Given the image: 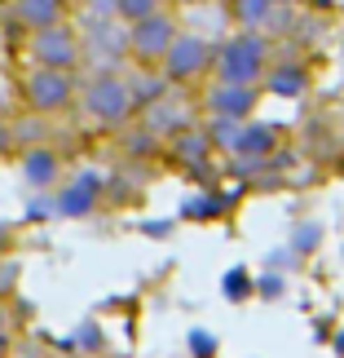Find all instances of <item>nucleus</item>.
<instances>
[{
    "label": "nucleus",
    "instance_id": "f257e3e1",
    "mask_svg": "<svg viewBox=\"0 0 344 358\" xmlns=\"http://www.w3.org/2000/svg\"><path fill=\"white\" fill-rule=\"evenodd\" d=\"M80 53H84L80 31L66 18L53 22V27L31 31V58H36V66H58V71H71V66L80 62Z\"/></svg>",
    "mask_w": 344,
    "mask_h": 358
},
{
    "label": "nucleus",
    "instance_id": "f03ea898",
    "mask_svg": "<svg viewBox=\"0 0 344 358\" xmlns=\"http://www.w3.org/2000/svg\"><path fill=\"white\" fill-rule=\"evenodd\" d=\"M177 18L172 13H163V9H155V13H146V18H137V22H128V49L137 53L142 62H159L163 53H168V45L177 40Z\"/></svg>",
    "mask_w": 344,
    "mask_h": 358
},
{
    "label": "nucleus",
    "instance_id": "7ed1b4c3",
    "mask_svg": "<svg viewBox=\"0 0 344 358\" xmlns=\"http://www.w3.org/2000/svg\"><path fill=\"white\" fill-rule=\"evenodd\" d=\"M265 71V45L256 36H234L221 49V80L225 85H247Z\"/></svg>",
    "mask_w": 344,
    "mask_h": 358
},
{
    "label": "nucleus",
    "instance_id": "20e7f679",
    "mask_svg": "<svg viewBox=\"0 0 344 358\" xmlns=\"http://www.w3.org/2000/svg\"><path fill=\"white\" fill-rule=\"evenodd\" d=\"M22 89H27V102H31L36 111H62V106L71 102V93H75L71 76L58 71V66H36Z\"/></svg>",
    "mask_w": 344,
    "mask_h": 358
},
{
    "label": "nucleus",
    "instance_id": "39448f33",
    "mask_svg": "<svg viewBox=\"0 0 344 358\" xmlns=\"http://www.w3.org/2000/svg\"><path fill=\"white\" fill-rule=\"evenodd\" d=\"M163 71H168L172 80H195L203 66L212 62V49L203 45L199 36H186V31H177V40L168 45V53H163Z\"/></svg>",
    "mask_w": 344,
    "mask_h": 358
},
{
    "label": "nucleus",
    "instance_id": "423d86ee",
    "mask_svg": "<svg viewBox=\"0 0 344 358\" xmlns=\"http://www.w3.org/2000/svg\"><path fill=\"white\" fill-rule=\"evenodd\" d=\"M9 9L18 18V27H27V31H40V27H53L66 18L62 0H9Z\"/></svg>",
    "mask_w": 344,
    "mask_h": 358
},
{
    "label": "nucleus",
    "instance_id": "0eeeda50",
    "mask_svg": "<svg viewBox=\"0 0 344 358\" xmlns=\"http://www.w3.org/2000/svg\"><path fill=\"white\" fill-rule=\"evenodd\" d=\"M89 106H93L98 115L115 120V115H124V111H128V89H124L119 80H98V85L89 89Z\"/></svg>",
    "mask_w": 344,
    "mask_h": 358
},
{
    "label": "nucleus",
    "instance_id": "6e6552de",
    "mask_svg": "<svg viewBox=\"0 0 344 358\" xmlns=\"http://www.w3.org/2000/svg\"><path fill=\"white\" fill-rule=\"evenodd\" d=\"M155 9H163V0H111V18H119V22H137Z\"/></svg>",
    "mask_w": 344,
    "mask_h": 358
},
{
    "label": "nucleus",
    "instance_id": "1a4fd4ad",
    "mask_svg": "<svg viewBox=\"0 0 344 358\" xmlns=\"http://www.w3.org/2000/svg\"><path fill=\"white\" fill-rule=\"evenodd\" d=\"M269 5H296V0H269Z\"/></svg>",
    "mask_w": 344,
    "mask_h": 358
},
{
    "label": "nucleus",
    "instance_id": "9d476101",
    "mask_svg": "<svg viewBox=\"0 0 344 358\" xmlns=\"http://www.w3.org/2000/svg\"><path fill=\"white\" fill-rule=\"evenodd\" d=\"M62 5H75V0H62Z\"/></svg>",
    "mask_w": 344,
    "mask_h": 358
}]
</instances>
